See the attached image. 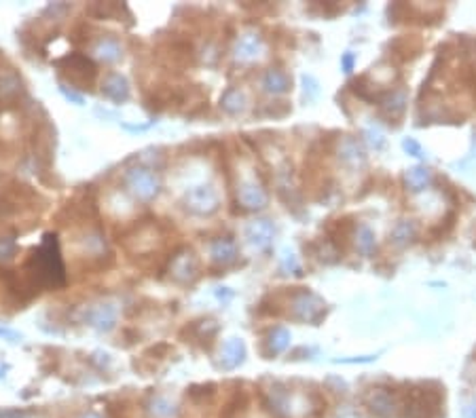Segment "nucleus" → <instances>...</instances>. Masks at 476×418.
<instances>
[{"mask_svg":"<svg viewBox=\"0 0 476 418\" xmlns=\"http://www.w3.org/2000/svg\"><path fill=\"white\" fill-rule=\"evenodd\" d=\"M19 300L26 305L34 296L40 294V290H57L66 286V266L60 254V241L55 232H47L38 247H34L19 271Z\"/></svg>","mask_w":476,"mask_h":418,"instance_id":"nucleus-1","label":"nucleus"},{"mask_svg":"<svg viewBox=\"0 0 476 418\" xmlns=\"http://www.w3.org/2000/svg\"><path fill=\"white\" fill-rule=\"evenodd\" d=\"M45 199L30 186L13 182L0 191V222H13L23 218H38L45 209Z\"/></svg>","mask_w":476,"mask_h":418,"instance_id":"nucleus-2","label":"nucleus"},{"mask_svg":"<svg viewBox=\"0 0 476 418\" xmlns=\"http://www.w3.org/2000/svg\"><path fill=\"white\" fill-rule=\"evenodd\" d=\"M53 64L60 70V74L66 77L70 85H74L77 89H83V91L94 89V83L98 79V66L94 64L92 57L83 53H68Z\"/></svg>","mask_w":476,"mask_h":418,"instance_id":"nucleus-3","label":"nucleus"},{"mask_svg":"<svg viewBox=\"0 0 476 418\" xmlns=\"http://www.w3.org/2000/svg\"><path fill=\"white\" fill-rule=\"evenodd\" d=\"M98 215V201H96V188L83 186L74 193L72 199L66 201V205L57 211L55 220L60 224H83Z\"/></svg>","mask_w":476,"mask_h":418,"instance_id":"nucleus-4","label":"nucleus"},{"mask_svg":"<svg viewBox=\"0 0 476 418\" xmlns=\"http://www.w3.org/2000/svg\"><path fill=\"white\" fill-rule=\"evenodd\" d=\"M324 315H326V305L318 294H314L309 290H299L290 296V317L292 319L318 325Z\"/></svg>","mask_w":476,"mask_h":418,"instance_id":"nucleus-5","label":"nucleus"},{"mask_svg":"<svg viewBox=\"0 0 476 418\" xmlns=\"http://www.w3.org/2000/svg\"><path fill=\"white\" fill-rule=\"evenodd\" d=\"M441 408H443L441 391L419 387L411 391L406 400V418H441Z\"/></svg>","mask_w":476,"mask_h":418,"instance_id":"nucleus-6","label":"nucleus"},{"mask_svg":"<svg viewBox=\"0 0 476 418\" xmlns=\"http://www.w3.org/2000/svg\"><path fill=\"white\" fill-rule=\"evenodd\" d=\"M167 273L178 283H193L197 279V275H199V260H197L195 252L191 247H187V245L176 249L172 254V258H170Z\"/></svg>","mask_w":476,"mask_h":418,"instance_id":"nucleus-7","label":"nucleus"},{"mask_svg":"<svg viewBox=\"0 0 476 418\" xmlns=\"http://www.w3.org/2000/svg\"><path fill=\"white\" fill-rule=\"evenodd\" d=\"M221 203L218 191L212 184H199L187 191L184 195V208L195 215H212Z\"/></svg>","mask_w":476,"mask_h":418,"instance_id":"nucleus-8","label":"nucleus"},{"mask_svg":"<svg viewBox=\"0 0 476 418\" xmlns=\"http://www.w3.org/2000/svg\"><path fill=\"white\" fill-rule=\"evenodd\" d=\"M23 96H26V89H23L21 77L15 72L13 66L0 64V110L19 106Z\"/></svg>","mask_w":476,"mask_h":418,"instance_id":"nucleus-9","label":"nucleus"},{"mask_svg":"<svg viewBox=\"0 0 476 418\" xmlns=\"http://www.w3.org/2000/svg\"><path fill=\"white\" fill-rule=\"evenodd\" d=\"M127 186L142 201H153L159 195V178L146 167H133L127 171Z\"/></svg>","mask_w":476,"mask_h":418,"instance_id":"nucleus-10","label":"nucleus"},{"mask_svg":"<svg viewBox=\"0 0 476 418\" xmlns=\"http://www.w3.org/2000/svg\"><path fill=\"white\" fill-rule=\"evenodd\" d=\"M216 332H218V323L216 321H212V319H197V321H191L189 325L182 327L180 338L184 342L193 344V346L210 349Z\"/></svg>","mask_w":476,"mask_h":418,"instance_id":"nucleus-11","label":"nucleus"},{"mask_svg":"<svg viewBox=\"0 0 476 418\" xmlns=\"http://www.w3.org/2000/svg\"><path fill=\"white\" fill-rule=\"evenodd\" d=\"M269 201L267 191L262 188V184L254 178H245L238 184V203L243 209H262Z\"/></svg>","mask_w":476,"mask_h":418,"instance_id":"nucleus-12","label":"nucleus"},{"mask_svg":"<svg viewBox=\"0 0 476 418\" xmlns=\"http://www.w3.org/2000/svg\"><path fill=\"white\" fill-rule=\"evenodd\" d=\"M366 408L379 418H389L398 412V400L396 395L389 391V389H370L368 395H366Z\"/></svg>","mask_w":476,"mask_h":418,"instance_id":"nucleus-13","label":"nucleus"},{"mask_svg":"<svg viewBox=\"0 0 476 418\" xmlns=\"http://www.w3.org/2000/svg\"><path fill=\"white\" fill-rule=\"evenodd\" d=\"M83 321L92 327H96L98 332H111L115 327V321H117V309L115 305H94V307H87L83 311Z\"/></svg>","mask_w":476,"mask_h":418,"instance_id":"nucleus-14","label":"nucleus"},{"mask_svg":"<svg viewBox=\"0 0 476 418\" xmlns=\"http://www.w3.org/2000/svg\"><path fill=\"white\" fill-rule=\"evenodd\" d=\"M210 258L218 266H229L238 260V243L231 237H216L210 241Z\"/></svg>","mask_w":476,"mask_h":418,"instance_id":"nucleus-15","label":"nucleus"},{"mask_svg":"<svg viewBox=\"0 0 476 418\" xmlns=\"http://www.w3.org/2000/svg\"><path fill=\"white\" fill-rule=\"evenodd\" d=\"M102 94L115 104H123L129 100V83L119 72H109L102 81Z\"/></svg>","mask_w":476,"mask_h":418,"instance_id":"nucleus-16","label":"nucleus"},{"mask_svg":"<svg viewBox=\"0 0 476 418\" xmlns=\"http://www.w3.org/2000/svg\"><path fill=\"white\" fill-rule=\"evenodd\" d=\"M273 224L269 220H256L245 228V239L252 247L256 249H267L273 241Z\"/></svg>","mask_w":476,"mask_h":418,"instance_id":"nucleus-17","label":"nucleus"},{"mask_svg":"<svg viewBox=\"0 0 476 418\" xmlns=\"http://www.w3.org/2000/svg\"><path fill=\"white\" fill-rule=\"evenodd\" d=\"M262 51H265V43H262V36L256 32L243 34L236 45V57L239 62H254L260 57Z\"/></svg>","mask_w":476,"mask_h":418,"instance_id":"nucleus-18","label":"nucleus"},{"mask_svg":"<svg viewBox=\"0 0 476 418\" xmlns=\"http://www.w3.org/2000/svg\"><path fill=\"white\" fill-rule=\"evenodd\" d=\"M245 361V344L241 338H229L221 349V361L218 366L223 370H236Z\"/></svg>","mask_w":476,"mask_h":418,"instance_id":"nucleus-19","label":"nucleus"},{"mask_svg":"<svg viewBox=\"0 0 476 418\" xmlns=\"http://www.w3.org/2000/svg\"><path fill=\"white\" fill-rule=\"evenodd\" d=\"M406 104H409V96H406V91H404V89H394V91H389L387 96L381 98V104L379 106H381V112H383L385 118H389V120H398V118L404 114Z\"/></svg>","mask_w":476,"mask_h":418,"instance_id":"nucleus-20","label":"nucleus"},{"mask_svg":"<svg viewBox=\"0 0 476 418\" xmlns=\"http://www.w3.org/2000/svg\"><path fill=\"white\" fill-rule=\"evenodd\" d=\"M337 154H339V161L345 163L348 167L364 165V161H366V154H364L362 144L358 142L356 137H352V135H345V137L339 142V150H337Z\"/></svg>","mask_w":476,"mask_h":418,"instance_id":"nucleus-21","label":"nucleus"},{"mask_svg":"<svg viewBox=\"0 0 476 418\" xmlns=\"http://www.w3.org/2000/svg\"><path fill=\"white\" fill-rule=\"evenodd\" d=\"M144 408L153 418H178L180 414V408L172 400H167L165 395H159V393H150Z\"/></svg>","mask_w":476,"mask_h":418,"instance_id":"nucleus-22","label":"nucleus"},{"mask_svg":"<svg viewBox=\"0 0 476 418\" xmlns=\"http://www.w3.org/2000/svg\"><path fill=\"white\" fill-rule=\"evenodd\" d=\"M260 87L271 96H282L290 89V77L279 68H269L260 79Z\"/></svg>","mask_w":476,"mask_h":418,"instance_id":"nucleus-23","label":"nucleus"},{"mask_svg":"<svg viewBox=\"0 0 476 418\" xmlns=\"http://www.w3.org/2000/svg\"><path fill=\"white\" fill-rule=\"evenodd\" d=\"M290 340H292L290 329H286V327H282V325L273 327V329L267 334V338H265V355L273 357V355L284 353V351L290 346Z\"/></svg>","mask_w":476,"mask_h":418,"instance_id":"nucleus-24","label":"nucleus"},{"mask_svg":"<svg viewBox=\"0 0 476 418\" xmlns=\"http://www.w3.org/2000/svg\"><path fill=\"white\" fill-rule=\"evenodd\" d=\"M415 235H417V226L413 220H398L389 232V243L396 247H406L413 243Z\"/></svg>","mask_w":476,"mask_h":418,"instance_id":"nucleus-25","label":"nucleus"},{"mask_svg":"<svg viewBox=\"0 0 476 418\" xmlns=\"http://www.w3.org/2000/svg\"><path fill=\"white\" fill-rule=\"evenodd\" d=\"M404 184H406V191L411 193H421L426 191L430 184H432V171L428 167H411L406 174H404Z\"/></svg>","mask_w":476,"mask_h":418,"instance_id":"nucleus-26","label":"nucleus"},{"mask_svg":"<svg viewBox=\"0 0 476 418\" xmlns=\"http://www.w3.org/2000/svg\"><path fill=\"white\" fill-rule=\"evenodd\" d=\"M96 55L100 57V60H104V62H109V64H113V62H119L121 60V45L117 38H113V36H102L98 43H96Z\"/></svg>","mask_w":476,"mask_h":418,"instance_id":"nucleus-27","label":"nucleus"},{"mask_svg":"<svg viewBox=\"0 0 476 418\" xmlns=\"http://www.w3.org/2000/svg\"><path fill=\"white\" fill-rule=\"evenodd\" d=\"M87 13L98 19H115V17H121V13H127V6L119 2H96L87 9Z\"/></svg>","mask_w":476,"mask_h":418,"instance_id":"nucleus-28","label":"nucleus"},{"mask_svg":"<svg viewBox=\"0 0 476 418\" xmlns=\"http://www.w3.org/2000/svg\"><path fill=\"white\" fill-rule=\"evenodd\" d=\"M354 241H356L358 252H360L362 256H370V254L375 252V247H377L375 232H372L366 224H360V226H358Z\"/></svg>","mask_w":476,"mask_h":418,"instance_id":"nucleus-29","label":"nucleus"},{"mask_svg":"<svg viewBox=\"0 0 476 418\" xmlns=\"http://www.w3.org/2000/svg\"><path fill=\"white\" fill-rule=\"evenodd\" d=\"M221 108L227 112V114H239L243 108H245V98L243 94L239 91L238 87H229L223 98H221Z\"/></svg>","mask_w":476,"mask_h":418,"instance_id":"nucleus-30","label":"nucleus"},{"mask_svg":"<svg viewBox=\"0 0 476 418\" xmlns=\"http://www.w3.org/2000/svg\"><path fill=\"white\" fill-rule=\"evenodd\" d=\"M214 389H216V385H193L189 389L187 397H191L193 402H199L201 404L204 400H208V397L214 395Z\"/></svg>","mask_w":476,"mask_h":418,"instance_id":"nucleus-31","label":"nucleus"},{"mask_svg":"<svg viewBox=\"0 0 476 418\" xmlns=\"http://www.w3.org/2000/svg\"><path fill=\"white\" fill-rule=\"evenodd\" d=\"M17 254V243H15V237H0V264L9 262L13 256Z\"/></svg>","mask_w":476,"mask_h":418,"instance_id":"nucleus-32","label":"nucleus"},{"mask_svg":"<svg viewBox=\"0 0 476 418\" xmlns=\"http://www.w3.org/2000/svg\"><path fill=\"white\" fill-rule=\"evenodd\" d=\"M402 148H404V152H409L415 159H428V152L421 148V144L415 137H404L402 140Z\"/></svg>","mask_w":476,"mask_h":418,"instance_id":"nucleus-33","label":"nucleus"},{"mask_svg":"<svg viewBox=\"0 0 476 418\" xmlns=\"http://www.w3.org/2000/svg\"><path fill=\"white\" fill-rule=\"evenodd\" d=\"M366 135H368V142H370V146H375L377 150H379V148H383V144H385V137H383L381 129H377V127H368V129H366Z\"/></svg>","mask_w":476,"mask_h":418,"instance_id":"nucleus-34","label":"nucleus"},{"mask_svg":"<svg viewBox=\"0 0 476 418\" xmlns=\"http://www.w3.org/2000/svg\"><path fill=\"white\" fill-rule=\"evenodd\" d=\"M303 85H305L307 100H316L318 98V83L314 81V77H303Z\"/></svg>","mask_w":476,"mask_h":418,"instance_id":"nucleus-35","label":"nucleus"},{"mask_svg":"<svg viewBox=\"0 0 476 418\" xmlns=\"http://www.w3.org/2000/svg\"><path fill=\"white\" fill-rule=\"evenodd\" d=\"M354 64H356V55H354L352 51H348V53L341 55V70H343V72L350 74V72L354 70Z\"/></svg>","mask_w":476,"mask_h":418,"instance_id":"nucleus-36","label":"nucleus"},{"mask_svg":"<svg viewBox=\"0 0 476 418\" xmlns=\"http://www.w3.org/2000/svg\"><path fill=\"white\" fill-rule=\"evenodd\" d=\"M282 269H284V271L290 269V271H297V275H301V273H299V271H301V269H299V262H297V258H294L292 254H286V256H284V264H282Z\"/></svg>","mask_w":476,"mask_h":418,"instance_id":"nucleus-37","label":"nucleus"},{"mask_svg":"<svg viewBox=\"0 0 476 418\" xmlns=\"http://www.w3.org/2000/svg\"><path fill=\"white\" fill-rule=\"evenodd\" d=\"M375 359H377V355H364V357H354V359H335V363H370Z\"/></svg>","mask_w":476,"mask_h":418,"instance_id":"nucleus-38","label":"nucleus"},{"mask_svg":"<svg viewBox=\"0 0 476 418\" xmlns=\"http://www.w3.org/2000/svg\"><path fill=\"white\" fill-rule=\"evenodd\" d=\"M60 89H62V94H64V96H66L68 100H72L74 104H83V98H81V96H77L74 91H68L64 83H60Z\"/></svg>","mask_w":476,"mask_h":418,"instance_id":"nucleus-39","label":"nucleus"},{"mask_svg":"<svg viewBox=\"0 0 476 418\" xmlns=\"http://www.w3.org/2000/svg\"><path fill=\"white\" fill-rule=\"evenodd\" d=\"M0 418H23V412L13 408H0Z\"/></svg>","mask_w":476,"mask_h":418,"instance_id":"nucleus-40","label":"nucleus"},{"mask_svg":"<svg viewBox=\"0 0 476 418\" xmlns=\"http://www.w3.org/2000/svg\"><path fill=\"white\" fill-rule=\"evenodd\" d=\"M0 336H6V338H17V334H15V332H11V329H6V327H0Z\"/></svg>","mask_w":476,"mask_h":418,"instance_id":"nucleus-41","label":"nucleus"},{"mask_svg":"<svg viewBox=\"0 0 476 418\" xmlns=\"http://www.w3.org/2000/svg\"><path fill=\"white\" fill-rule=\"evenodd\" d=\"M81 418H102L100 414H96V412H85Z\"/></svg>","mask_w":476,"mask_h":418,"instance_id":"nucleus-42","label":"nucleus"},{"mask_svg":"<svg viewBox=\"0 0 476 418\" xmlns=\"http://www.w3.org/2000/svg\"><path fill=\"white\" fill-rule=\"evenodd\" d=\"M4 370H6V366H2V368H0V378L4 376Z\"/></svg>","mask_w":476,"mask_h":418,"instance_id":"nucleus-43","label":"nucleus"},{"mask_svg":"<svg viewBox=\"0 0 476 418\" xmlns=\"http://www.w3.org/2000/svg\"><path fill=\"white\" fill-rule=\"evenodd\" d=\"M475 96H476V85H475Z\"/></svg>","mask_w":476,"mask_h":418,"instance_id":"nucleus-44","label":"nucleus"}]
</instances>
